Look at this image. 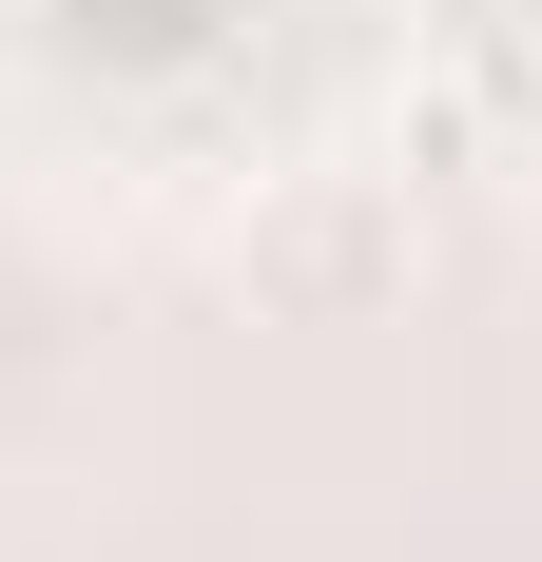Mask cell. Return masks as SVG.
I'll use <instances>...</instances> for the list:
<instances>
[{
	"mask_svg": "<svg viewBox=\"0 0 542 562\" xmlns=\"http://www.w3.org/2000/svg\"><path fill=\"white\" fill-rule=\"evenodd\" d=\"M252 291H271V311H369V291H407V194L310 175V194L252 233Z\"/></svg>",
	"mask_w": 542,
	"mask_h": 562,
	"instance_id": "cell-1",
	"label": "cell"
},
{
	"mask_svg": "<svg viewBox=\"0 0 542 562\" xmlns=\"http://www.w3.org/2000/svg\"><path fill=\"white\" fill-rule=\"evenodd\" d=\"M523 40H542V0H523Z\"/></svg>",
	"mask_w": 542,
	"mask_h": 562,
	"instance_id": "cell-2",
	"label": "cell"
}]
</instances>
